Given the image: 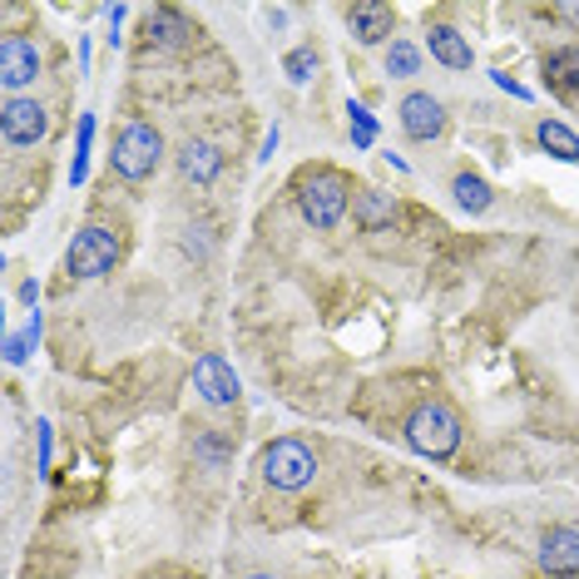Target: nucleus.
Masks as SVG:
<instances>
[{"label":"nucleus","instance_id":"nucleus-4","mask_svg":"<svg viewBox=\"0 0 579 579\" xmlns=\"http://www.w3.org/2000/svg\"><path fill=\"white\" fill-rule=\"evenodd\" d=\"M114 263H120V238H114L110 229H100V223L75 233L70 253H65V268L80 282H94V278H104V272H114Z\"/></svg>","mask_w":579,"mask_h":579},{"label":"nucleus","instance_id":"nucleus-17","mask_svg":"<svg viewBox=\"0 0 579 579\" xmlns=\"http://www.w3.org/2000/svg\"><path fill=\"white\" fill-rule=\"evenodd\" d=\"M450 193H456V203H460L466 213H486L490 203H496V193H490V183L480 179V174H456Z\"/></svg>","mask_w":579,"mask_h":579},{"label":"nucleus","instance_id":"nucleus-9","mask_svg":"<svg viewBox=\"0 0 579 579\" xmlns=\"http://www.w3.org/2000/svg\"><path fill=\"white\" fill-rule=\"evenodd\" d=\"M401 130H407V140H436L441 130H446V110H441V100L436 94H426V90H416V94H407L401 100Z\"/></svg>","mask_w":579,"mask_h":579},{"label":"nucleus","instance_id":"nucleus-18","mask_svg":"<svg viewBox=\"0 0 579 579\" xmlns=\"http://www.w3.org/2000/svg\"><path fill=\"white\" fill-rule=\"evenodd\" d=\"M149 41L183 45L189 41V25H183V15H174V11H149Z\"/></svg>","mask_w":579,"mask_h":579},{"label":"nucleus","instance_id":"nucleus-15","mask_svg":"<svg viewBox=\"0 0 579 579\" xmlns=\"http://www.w3.org/2000/svg\"><path fill=\"white\" fill-rule=\"evenodd\" d=\"M535 140H539V149H545V154H555V159L579 164V134L569 130V124H559V120H539Z\"/></svg>","mask_w":579,"mask_h":579},{"label":"nucleus","instance_id":"nucleus-19","mask_svg":"<svg viewBox=\"0 0 579 579\" xmlns=\"http://www.w3.org/2000/svg\"><path fill=\"white\" fill-rule=\"evenodd\" d=\"M421 70V51L411 41H391V51H387V75L391 80H411V75Z\"/></svg>","mask_w":579,"mask_h":579},{"label":"nucleus","instance_id":"nucleus-6","mask_svg":"<svg viewBox=\"0 0 579 579\" xmlns=\"http://www.w3.org/2000/svg\"><path fill=\"white\" fill-rule=\"evenodd\" d=\"M51 120H45V104L31 100V94H11V100L0 104V134L11 149H31V144L45 140Z\"/></svg>","mask_w":579,"mask_h":579},{"label":"nucleus","instance_id":"nucleus-20","mask_svg":"<svg viewBox=\"0 0 579 579\" xmlns=\"http://www.w3.org/2000/svg\"><path fill=\"white\" fill-rule=\"evenodd\" d=\"M35 342H41V312H31L25 332H11V337H5V361H11V367H21V361L31 357Z\"/></svg>","mask_w":579,"mask_h":579},{"label":"nucleus","instance_id":"nucleus-24","mask_svg":"<svg viewBox=\"0 0 579 579\" xmlns=\"http://www.w3.org/2000/svg\"><path fill=\"white\" fill-rule=\"evenodd\" d=\"M21 302H25V308H35V302H41V282H35V278L21 282Z\"/></svg>","mask_w":579,"mask_h":579},{"label":"nucleus","instance_id":"nucleus-3","mask_svg":"<svg viewBox=\"0 0 579 579\" xmlns=\"http://www.w3.org/2000/svg\"><path fill=\"white\" fill-rule=\"evenodd\" d=\"M298 209H302V219H308L318 233L337 229L342 213H347V179L332 174V169L312 174V179L298 189Z\"/></svg>","mask_w":579,"mask_h":579},{"label":"nucleus","instance_id":"nucleus-26","mask_svg":"<svg viewBox=\"0 0 579 579\" xmlns=\"http://www.w3.org/2000/svg\"><path fill=\"white\" fill-rule=\"evenodd\" d=\"M559 15H569V21H579V5H559Z\"/></svg>","mask_w":579,"mask_h":579},{"label":"nucleus","instance_id":"nucleus-16","mask_svg":"<svg viewBox=\"0 0 579 579\" xmlns=\"http://www.w3.org/2000/svg\"><path fill=\"white\" fill-rule=\"evenodd\" d=\"M545 80L555 85L559 94H575L579 90V55L575 51H549L545 55Z\"/></svg>","mask_w":579,"mask_h":579},{"label":"nucleus","instance_id":"nucleus-7","mask_svg":"<svg viewBox=\"0 0 579 579\" xmlns=\"http://www.w3.org/2000/svg\"><path fill=\"white\" fill-rule=\"evenodd\" d=\"M35 80H41V45L25 41V35H5L0 41V85H5V100L21 94Z\"/></svg>","mask_w":579,"mask_h":579},{"label":"nucleus","instance_id":"nucleus-8","mask_svg":"<svg viewBox=\"0 0 579 579\" xmlns=\"http://www.w3.org/2000/svg\"><path fill=\"white\" fill-rule=\"evenodd\" d=\"M193 391H199L209 407H229V401L243 397V381L233 377V367L219 357V352H209V357L193 361Z\"/></svg>","mask_w":579,"mask_h":579},{"label":"nucleus","instance_id":"nucleus-27","mask_svg":"<svg viewBox=\"0 0 579 579\" xmlns=\"http://www.w3.org/2000/svg\"><path fill=\"white\" fill-rule=\"evenodd\" d=\"M248 579H278V575H248Z\"/></svg>","mask_w":579,"mask_h":579},{"label":"nucleus","instance_id":"nucleus-5","mask_svg":"<svg viewBox=\"0 0 579 579\" xmlns=\"http://www.w3.org/2000/svg\"><path fill=\"white\" fill-rule=\"evenodd\" d=\"M312 476H318V456L302 441L282 436L263 450V480L272 490H302V486H312Z\"/></svg>","mask_w":579,"mask_h":579},{"label":"nucleus","instance_id":"nucleus-11","mask_svg":"<svg viewBox=\"0 0 579 579\" xmlns=\"http://www.w3.org/2000/svg\"><path fill=\"white\" fill-rule=\"evenodd\" d=\"M347 25L361 45H381L391 35V5H377V0H357L347 5Z\"/></svg>","mask_w":579,"mask_h":579},{"label":"nucleus","instance_id":"nucleus-14","mask_svg":"<svg viewBox=\"0 0 579 579\" xmlns=\"http://www.w3.org/2000/svg\"><path fill=\"white\" fill-rule=\"evenodd\" d=\"M426 45L446 70H470V41L456 31V25H431L426 31Z\"/></svg>","mask_w":579,"mask_h":579},{"label":"nucleus","instance_id":"nucleus-2","mask_svg":"<svg viewBox=\"0 0 579 579\" xmlns=\"http://www.w3.org/2000/svg\"><path fill=\"white\" fill-rule=\"evenodd\" d=\"M110 159H114V174H120V179H130V183L149 179L164 164V134L154 130V124H124Z\"/></svg>","mask_w":579,"mask_h":579},{"label":"nucleus","instance_id":"nucleus-23","mask_svg":"<svg viewBox=\"0 0 579 579\" xmlns=\"http://www.w3.org/2000/svg\"><path fill=\"white\" fill-rule=\"evenodd\" d=\"M41 470H51V421H41Z\"/></svg>","mask_w":579,"mask_h":579},{"label":"nucleus","instance_id":"nucleus-1","mask_svg":"<svg viewBox=\"0 0 579 579\" xmlns=\"http://www.w3.org/2000/svg\"><path fill=\"white\" fill-rule=\"evenodd\" d=\"M407 441L416 456H431V460H446L460 450V421L450 416V407L441 401H426V407L411 411L407 421Z\"/></svg>","mask_w":579,"mask_h":579},{"label":"nucleus","instance_id":"nucleus-22","mask_svg":"<svg viewBox=\"0 0 579 579\" xmlns=\"http://www.w3.org/2000/svg\"><path fill=\"white\" fill-rule=\"evenodd\" d=\"M90 140H94V114H80V144H75L70 183H85V164H90Z\"/></svg>","mask_w":579,"mask_h":579},{"label":"nucleus","instance_id":"nucleus-12","mask_svg":"<svg viewBox=\"0 0 579 579\" xmlns=\"http://www.w3.org/2000/svg\"><path fill=\"white\" fill-rule=\"evenodd\" d=\"M219 169H223V154L213 149V144H203V140H189L179 149V174L189 183H213L219 179Z\"/></svg>","mask_w":579,"mask_h":579},{"label":"nucleus","instance_id":"nucleus-21","mask_svg":"<svg viewBox=\"0 0 579 579\" xmlns=\"http://www.w3.org/2000/svg\"><path fill=\"white\" fill-rule=\"evenodd\" d=\"M282 70H288V80H292V85H308L312 75H318V51H312V45H298V51H288Z\"/></svg>","mask_w":579,"mask_h":579},{"label":"nucleus","instance_id":"nucleus-25","mask_svg":"<svg viewBox=\"0 0 579 579\" xmlns=\"http://www.w3.org/2000/svg\"><path fill=\"white\" fill-rule=\"evenodd\" d=\"M496 85H500V90H510V94H515V100H530V90H525V85H515V80H510V75H496Z\"/></svg>","mask_w":579,"mask_h":579},{"label":"nucleus","instance_id":"nucleus-13","mask_svg":"<svg viewBox=\"0 0 579 579\" xmlns=\"http://www.w3.org/2000/svg\"><path fill=\"white\" fill-rule=\"evenodd\" d=\"M352 219H357L367 233L391 229V223H397V199H391V193H381V189H361L357 199H352Z\"/></svg>","mask_w":579,"mask_h":579},{"label":"nucleus","instance_id":"nucleus-10","mask_svg":"<svg viewBox=\"0 0 579 579\" xmlns=\"http://www.w3.org/2000/svg\"><path fill=\"white\" fill-rule=\"evenodd\" d=\"M539 569L545 575H579V530H545L539 539Z\"/></svg>","mask_w":579,"mask_h":579}]
</instances>
